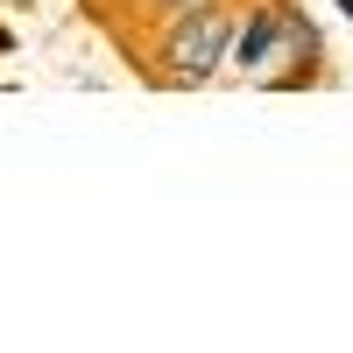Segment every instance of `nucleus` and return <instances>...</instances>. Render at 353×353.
Listing matches in <instances>:
<instances>
[{
    "instance_id": "f03ea898",
    "label": "nucleus",
    "mask_w": 353,
    "mask_h": 353,
    "mask_svg": "<svg viewBox=\"0 0 353 353\" xmlns=\"http://www.w3.org/2000/svg\"><path fill=\"white\" fill-rule=\"evenodd\" d=\"M191 8H212V0H128V14L149 21V28H163V21H176V14H191Z\"/></svg>"
},
{
    "instance_id": "f257e3e1",
    "label": "nucleus",
    "mask_w": 353,
    "mask_h": 353,
    "mask_svg": "<svg viewBox=\"0 0 353 353\" xmlns=\"http://www.w3.org/2000/svg\"><path fill=\"white\" fill-rule=\"evenodd\" d=\"M233 28H241V0H212V8H191V14L149 28V36H156V78L163 85H205V78H219L226 57H233Z\"/></svg>"
}]
</instances>
